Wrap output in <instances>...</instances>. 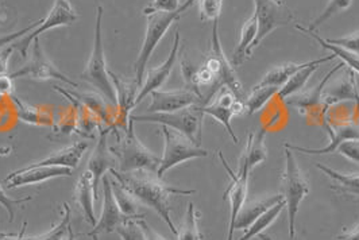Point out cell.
<instances>
[{
	"instance_id": "cell-6",
	"label": "cell",
	"mask_w": 359,
	"mask_h": 240,
	"mask_svg": "<svg viewBox=\"0 0 359 240\" xmlns=\"http://www.w3.org/2000/svg\"><path fill=\"white\" fill-rule=\"evenodd\" d=\"M161 132L163 135V154H162L160 167L157 170L158 178L162 180L163 174L168 170L177 167L182 162H187L195 158L208 157L207 150L196 146L189 138H187L179 131L162 126Z\"/></svg>"
},
{
	"instance_id": "cell-49",
	"label": "cell",
	"mask_w": 359,
	"mask_h": 240,
	"mask_svg": "<svg viewBox=\"0 0 359 240\" xmlns=\"http://www.w3.org/2000/svg\"><path fill=\"white\" fill-rule=\"evenodd\" d=\"M338 240H359V223L350 231H346L344 234L337 235Z\"/></svg>"
},
{
	"instance_id": "cell-37",
	"label": "cell",
	"mask_w": 359,
	"mask_h": 240,
	"mask_svg": "<svg viewBox=\"0 0 359 240\" xmlns=\"http://www.w3.org/2000/svg\"><path fill=\"white\" fill-rule=\"evenodd\" d=\"M351 3H353V0H330L324 8L323 13L318 18L313 19L311 22L309 27H306V29L315 31V29H318L320 24H323L324 22H327L331 17L339 14L341 11L347 10L351 6Z\"/></svg>"
},
{
	"instance_id": "cell-14",
	"label": "cell",
	"mask_w": 359,
	"mask_h": 240,
	"mask_svg": "<svg viewBox=\"0 0 359 240\" xmlns=\"http://www.w3.org/2000/svg\"><path fill=\"white\" fill-rule=\"evenodd\" d=\"M103 183V208L102 215L99 218V222L93 225V230L87 234V237H95L99 234H111L115 232V230L122 224L128 220L115 200L114 192H112V184L107 174L102 178Z\"/></svg>"
},
{
	"instance_id": "cell-44",
	"label": "cell",
	"mask_w": 359,
	"mask_h": 240,
	"mask_svg": "<svg viewBox=\"0 0 359 240\" xmlns=\"http://www.w3.org/2000/svg\"><path fill=\"white\" fill-rule=\"evenodd\" d=\"M338 153L351 162L359 165V141H347L343 142L338 148Z\"/></svg>"
},
{
	"instance_id": "cell-5",
	"label": "cell",
	"mask_w": 359,
	"mask_h": 240,
	"mask_svg": "<svg viewBox=\"0 0 359 240\" xmlns=\"http://www.w3.org/2000/svg\"><path fill=\"white\" fill-rule=\"evenodd\" d=\"M283 189H284V202L287 211L289 222V237L290 239L296 238V215L299 206L309 193V183L304 173L299 167L292 150L285 148V171L283 174Z\"/></svg>"
},
{
	"instance_id": "cell-54",
	"label": "cell",
	"mask_w": 359,
	"mask_h": 240,
	"mask_svg": "<svg viewBox=\"0 0 359 240\" xmlns=\"http://www.w3.org/2000/svg\"><path fill=\"white\" fill-rule=\"evenodd\" d=\"M76 239V235H74V232H73L72 227L69 228V231H68V235L65 237V239L64 240H74Z\"/></svg>"
},
{
	"instance_id": "cell-12",
	"label": "cell",
	"mask_w": 359,
	"mask_h": 240,
	"mask_svg": "<svg viewBox=\"0 0 359 240\" xmlns=\"http://www.w3.org/2000/svg\"><path fill=\"white\" fill-rule=\"evenodd\" d=\"M200 110L204 115H210L219 123H222L230 134V136L233 138V143L235 145L239 143L231 126V118L233 115L243 113L246 107H245V103L236 99V96L230 90H222V92L216 96L215 100L211 104L200 106Z\"/></svg>"
},
{
	"instance_id": "cell-10",
	"label": "cell",
	"mask_w": 359,
	"mask_h": 240,
	"mask_svg": "<svg viewBox=\"0 0 359 240\" xmlns=\"http://www.w3.org/2000/svg\"><path fill=\"white\" fill-rule=\"evenodd\" d=\"M10 77L13 80L20 78V77H29L34 80H58L71 85L73 88L77 87V83H74L67 74L62 73L53 62L45 56L39 43V38H36L33 42L30 61L18 71L10 73Z\"/></svg>"
},
{
	"instance_id": "cell-43",
	"label": "cell",
	"mask_w": 359,
	"mask_h": 240,
	"mask_svg": "<svg viewBox=\"0 0 359 240\" xmlns=\"http://www.w3.org/2000/svg\"><path fill=\"white\" fill-rule=\"evenodd\" d=\"M328 43H332V45H338L341 48H346L354 53L359 55V30L357 33L351 34V36H347V37L341 38H327L325 39Z\"/></svg>"
},
{
	"instance_id": "cell-26",
	"label": "cell",
	"mask_w": 359,
	"mask_h": 240,
	"mask_svg": "<svg viewBox=\"0 0 359 240\" xmlns=\"http://www.w3.org/2000/svg\"><path fill=\"white\" fill-rule=\"evenodd\" d=\"M334 58H337V57L334 56V55H331V56L322 57V58H318V59H312L308 66L300 69L299 72H296V73L293 74V76L287 80V83L280 88V91L276 94L277 99H280V100L284 101V100H287V97H290L292 94L300 92V91L306 87V84L308 83V80L311 78V76L319 69V66H320L322 64H324V62L332 61Z\"/></svg>"
},
{
	"instance_id": "cell-23",
	"label": "cell",
	"mask_w": 359,
	"mask_h": 240,
	"mask_svg": "<svg viewBox=\"0 0 359 240\" xmlns=\"http://www.w3.org/2000/svg\"><path fill=\"white\" fill-rule=\"evenodd\" d=\"M74 196L79 205L81 206L84 216L87 222L90 225L96 224V216H95V200H97V196L95 193V186H93V176L90 170H84L83 174L80 176L76 189H74Z\"/></svg>"
},
{
	"instance_id": "cell-22",
	"label": "cell",
	"mask_w": 359,
	"mask_h": 240,
	"mask_svg": "<svg viewBox=\"0 0 359 240\" xmlns=\"http://www.w3.org/2000/svg\"><path fill=\"white\" fill-rule=\"evenodd\" d=\"M283 200H284L283 195H276V196L252 200L250 203H245L242 209L239 211L236 219H235L233 231L248 230L262 213H265L271 206H274L276 204H278Z\"/></svg>"
},
{
	"instance_id": "cell-27",
	"label": "cell",
	"mask_w": 359,
	"mask_h": 240,
	"mask_svg": "<svg viewBox=\"0 0 359 240\" xmlns=\"http://www.w3.org/2000/svg\"><path fill=\"white\" fill-rule=\"evenodd\" d=\"M109 77H111V81L115 87V91H116V100H118V106L121 108L122 112V116H123V122H128L130 116H128V112L131 111L135 103V97H137V91L140 90V87L137 85L135 81H125L122 80L119 76H116L112 72H109Z\"/></svg>"
},
{
	"instance_id": "cell-52",
	"label": "cell",
	"mask_w": 359,
	"mask_h": 240,
	"mask_svg": "<svg viewBox=\"0 0 359 240\" xmlns=\"http://www.w3.org/2000/svg\"><path fill=\"white\" fill-rule=\"evenodd\" d=\"M18 234H10V232H1L0 231V240L13 239L15 238Z\"/></svg>"
},
{
	"instance_id": "cell-36",
	"label": "cell",
	"mask_w": 359,
	"mask_h": 240,
	"mask_svg": "<svg viewBox=\"0 0 359 240\" xmlns=\"http://www.w3.org/2000/svg\"><path fill=\"white\" fill-rule=\"evenodd\" d=\"M62 219L58 224H55L53 228L43 234V235H39V237H33V238H29V240H64L65 237L68 235V231L71 228V206L69 204H62Z\"/></svg>"
},
{
	"instance_id": "cell-56",
	"label": "cell",
	"mask_w": 359,
	"mask_h": 240,
	"mask_svg": "<svg viewBox=\"0 0 359 240\" xmlns=\"http://www.w3.org/2000/svg\"><path fill=\"white\" fill-rule=\"evenodd\" d=\"M92 240H99V238H97V235H95V237H92Z\"/></svg>"
},
{
	"instance_id": "cell-19",
	"label": "cell",
	"mask_w": 359,
	"mask_h": 240,
	"mask_svg": "<svg viewBox=\"0 0 359 240\" xmlns=\"http://www.w3.org/2000/svg\"><path fill=\"white\" fill-rule=\"evenodd\" d=\"M108 129H104L100 132L97 145L90 154L88 160L87 170H90L93 176V186H95V193L97 196V186L100 180L107 174L111 169L118 167V161L116 157L112 154L111 148L107 145Z\"/></svg>"
},
{
	"instance_id": "cell-32",
	"label": "cell",
	"mask_w": 359,
	"mask_h": 240,
	"mask_svg": "<svg viewBox=\"0 0 359 240\" xmlns=\"http://www.w3.org/2000/svg\"><path fill=\"white\" fill-rule=\"evenodd\" d=\"M258 34V19L255 13L250 18L245 22L241 30V41L238 42L235 52H233V66H238L243 62V59L248 57V49L250 48L252 42L255 41Z\"/></svg>"
},
{
	"instance_id": "cell-50",
	"label": "cell",
	"mask_w": 359,
	"mask_h": 240,
	"mask_svg": "<svg viewBox=\"0 0 359 240\" xmlns=\"http://www.w3.org/2000/svg\"><path fill=\"white\" fill-rule=\"evenodd\" d=\"M195 1H198V0H185V1H184V3L180 6V14L182 15V13H185V11H187V10H188V8H189V7H191V6L195 3Z\"/></svg>"
},
{
	"instance_id": "cell-29",
	"label": "cell",
	"mask_w": 359,
	"mask_h": 240,
	"mask_svg": "<svg viewBox=\"0 0 359 240\" xmlns=\"http://www.w3.org/2000/svg\"><path fill=\"white\" fill-rule=\"evenodd\" d=\"M316 167L322 170L325 176H328L334 184L331 185V189L339 192V193H348L359 196V174H344L339 173L331 167H325L322 164H316Z\"/></svg>"
},
{
	"instance_id": "cell-2",
	"label": "cell",
	"mask_w": 359,
	"mask_h": 240,
	"mask_svg": "<svg viewBox=\"0 0 359 240\" xmlns=\"http://www.w3.org/2000/svg\"><path fill=\"white\" fill-rule=\"evenodd\" d=\"M134 123L135 122L133 119H128L125 138L118 143V146L109 148L118 161L116 170L121 173H133L141 170L157 173L161 158L141 142L135 134Z\"/></svg>"
},
{
	"instance_id": "cell-7",
	"label": "cell",
	"mask_w": 359,
	"mask_h": 240,
	"mask_svg": "<svg viewBox=\"0 0 359 240\" xmlns=\"http://www.w3.org/2000/svg\"><path fill=\"white\" fill-rule=\"evenodd\" d=\"M180 17H181V14H180L179 10L175 11V13L158 11V13L147 15V27H146L142 49L140 52L138 59L134 64V69H135L134 81L137 83L140 90L144 84L146 66H147V62H149L150 57L154 53V50H156V48L160 43L162 38L165 37V34L169 30V27L172 26V23L175 20H177Z\"/></svg>"
},
{
	"instance_id": "cell-18",
	"label": "cell",
	"mask_w": 359,
	"mask_h": 240,
	"mask_svg": "<svg viewBox=\"0 0 359 240\" xmlns=\"http://www.w3.org/2000/svg\"><path fill=\"white\" fill-rule=\"evenodd\" d=\"M324 107L328 108L341 101H355L359 104V91L355 72L353 69H344V74L337 76L330 84L324 87L322 93Z\"/></svg>"
},
{
	"instance_id": "cell-15",
	"label": "cell",
	"mask_w": 359,
	"mask_h": 240,
	"mask_svg": "<svg viewBox=\"0 0 359 240\" xmlns=\"http://www.w3.org/2000/svg\"><path fill=\"white\" fill-rule=\"evenodd\" d=\"M71 176H72V169L69 167L29 165L7 176L4 178V183L7 184L8 189H15L19 186L41 184L52 178L71 177Z\"/></svg>"
},
{
	"instance_id": "cell-47",
	"label": "cell",
	"mask_w": 359,
	"mask_h": 240,
	"mask_svg": "<svg viewBox=\"0 0 359 240\" xmlns=\"http://www.w3.org/2000/svg\"><path fill=\"white\" fill-rule=\"evenodd\" d=\"M14 94V80L10 74L0 76V96H13Z\"/></svg>"
},
{
	"instance_id": "cell-8",
	"label": "cell",
	"mask_w": 359,
	"mask_h": 240,
	"mask_svg": "<svg viewBox=\"0 0 359 240\" xmlns=\"http://www.w3.org/2000/svg\"><path fill=\"white\" fill-rule=\"evenodd\" d=\"M76 19H77V13L73 8L69 0H55L53 8L50 10L49 15L43 20H41L39 24L33 31L27 33L25 37H22L20 39H17L13 43V46H14V49L19 50L20 56L27 57V50L30 49V46L36 38H39V36L43 34L45 31L52 30L55 27L71 26L76 22Z\"/></svg>"
},
{
	"instance_id": "cell-55",
	"label": "cell",
	"mask_w": 359,
	"mask_h": 240,
	"mask_svg": "<svg viewBox=\"0 0 359 240\" xmlns=\"http://www.w3.org/2000/svg\"><path fill=\"white\" fill-rule=\"evenodd\" d=\"M276 3H278V4H283V0H274Z\"/></svg>"
},
{
	"instance_id": "cell-31",
	"label": "cell",
	"mask_w": 359,
	"mask_h": 240,
	"mask_svg": "<svg viewBox=\"0 0 359 240\" xmlns=\"http://www.w3.org/2000/svg\"><path fill=\"white\" fill-rule=\"evenodd\" d=\"M112 192L121 212L128 219H144V213H140V202L116 180L111 181Z\"/></svg>"
},
{
	"instance_id": "cell-41",
	"label": "cell",
	"mask_w": 359,
	"mask_h": 240,
	"mask_svg": "<svg viewBox=\"0 0 359 240\" xmlns=\"http://www.w3.org/2000/svg\"><path fill=\"white\" fill-rule=\"evenodd\" d=\"M13 99V101L15 103L17 106V111H18L19 118L26 122V123H30V125H38V119H39V112L34 107L23 103L19 97H17L15 94L10 96Z\"/></svg>"
},
{
	"instance_id": "cell-3",
	"label": "cell",
	"mask_w": 359,
	"mask_h": 240,
	"mask_svg": "<svg viewBox=\"0 0 359 240\" xmlns=\"http://www.w3.org/2000/svg\"><path fill=\"white\" fill-rule=\"evenodd\" d=\"M102 19H103V7L99 6L96 8V26H95V39L93 49L90 59L86 65V69L81 74V78L92 84L96 90L104 94L109 103L118 106L116 91L111 81L109 71L107 69V61L104 55L103 34H102Z\"/></svg>"
},
{
	"instance_id": "cell-24",
	"label": "cell",
	"mask_w": 359,
	"mask_h": 240,
	"mask_svg": "<svg viewBox=\"0 0 359 240\" xmlns=\"http://www.w3.org/2000/svg\"><path fill=\"white\" fill-rule=\"evenodd\" d=\"M88 148V142H77L68 148H61L58 151H54L49 157H46L42 161L34 162L32 165L36 167H61L76 169L79 167L84 153Z\"/></svg>"
},
{
	"instance_id": "cell-16",
	"label": "cell",
	"mask_w": 359,
	"mask_h": 240,
	"mask_svg": "<svg viewBox=\"0 0 359 240\" xmlns=\"http://www.w3.org/2000/svg\"><path fill=\"white\" fill-rule=\"evenodd\" d=\"M180 49V31H176L175 34V41H173V46L170 49V53L168 58L162 62L161 65L156 66V68H150L146 73H144V83L141 87V91L135 97V103L134 106L140 104L144 100L146 96H149L150 93L154 91H158L162 88V85L166 83V80L169 78V76L172 73L175 65H176V59L179 55Z\"/></svg>"
},
{
	"instance_id": "cell-30",
	"label": "cell",
	"mask_w": 359,
	"mask_h": 240,
	"mask_svg": "<svg viewBox=\"0 0 359 240\" xmlns=\"http://www.w3.org/2000/svg\"><path fill=\"white\" fill-rule=\"evenodd\" d=\"M309 64H311V61L303 62V64L287 62L284 65L276 66L262 77V80L257 84V87H278V88H281L293 74L299 72L300 69L306 68Z\"/></svg>"
},
{
	"instance_id": "cell-17",
	"label": "cell",
	"mask_w": 359,
	"mask_h": 240,
	"mask_svg": "<svg viewBox=\"0 0 359 240\" xmlns=\"http://www.w3.org/2000/svg\"><path fill=\"white\" fill-rule=\"evenodd\" d=\"M217 23H219V20L212 22V38H211V55L215 57L219 62V72L216 76V87L226 85L227 90H230L236 96V99L241 100L243 96L242 83L238 78V76L233 71V65L230 64V61L227 59V57L222 49L219 31H217Z\"/></svg>"
},
{
	"instance_id": "cell-28",
	"label": "cell",
	"mask_w": 359,
	"mask_h": 240,
	"mask_svg": "<svg viewBox=\"0 0 359 240\" xmlns=\"http://www.w3.org/2000/svg\"><path fill=\"white\" fill-rule=\"evenodd\" d=\"M294 29H297V30H300L302 33L308 34L309 37L313 38L323 49L330 50L334 56L341 58V62H343L344 65L350 66V69H353L354 72L359 73V55L351 52V50H348V49H346V48H341V46H338V45L328 43V42H327L324 38L320 37L318 33H315V31H312V30H308V29L300 26V24H294Z\"/></svg>"
},
{
	"instance_id": "cell-21",
	"label": "cell",
	"mask_w": 359,
	"mask_h": 240,
	"mask_svg": "<svg viewBox=\"0 0 359 240\" xmlns=\"http://www.w3.org/2000/svg\"><path fill=\"white\" fill-rule=\"evenodd\" d=\"M344 66L346 65L343 62L335 65L328 73L324 76L323 80L319 83L318 87H313V88H311L309 91H306V92L300 91V92L292 94L290 97H287V100H284L285 104H287V107L297 108L300 112H304V110L306 111V110H311V108L319 106L320 101H322V93H323L324 87L327 85L330 78L337 72L341 71Z\"/></svg>"
},
{
	"instance_id": "cell-13",
	"label": "cell",
	"mask_w": 359,
	"mask_h": 240,
	"mask_svg": "<svg viewBox=\"0 0 359 240\" xmlns=\"http://www.w3.org/2000/svg\"><path fill=\"white\" fill-rule=\"evenodd\" d=\"M151 103L149 106V113L157 112H175L198 106L201 103V93L192 90H176V91H154L150 93Z\"/></svg>"
},
{
	"instance_id": "cell-39",
	"label": "cell",
	"mask_w": 359,
	"mask_h": 240,
	"mask_svg": "<svg viewBox=\"0 0 359 240\" xmlns=\"http://www.w3.org/2000/svg\"><path fill=\"white\" fill-rule=\"evenodd\" d=\"M200 19L203 22L219 20L223 0H198Z\"/></svg>"
},
{
	"instance_id": "cell-9",
	"label": "cell",
	"mask_w": 359,
	"mask_h": 240,
	"mask_svg": "<svg viewBox=\"0 0 359 240\" xmlns=\"http://www.w3.org/2000/svg\"><path fill=\"white\" fill-rule=\"evenodd\" d=\"M255 15L258 19V34L255 41L248 49V57H252V50L269 36L273 30L280 26H285L293 20L292 13L284 4H278L274 0H254Z\"/></svg>"
},
{
	"instance_id": "cell-25",
	"label": "cell",
	"mask_w": 359,
	"mask_h": 240,
	"mask_svg": "<svg viewBox=\"0 0 359 240\" xmlns=\"http://www.w3.org/2000/svg\"><path fill=\"white\" fill-rule=\"evenodd\" d=\"M268 129L266 127L258 129L255 134H250L248 139L246 148L239 160V167H245L249 171H252L254 167L264 162L268 157V150L265 146Z\"/></svg>"
},
{
	"instance_id": "cell-45",
	"label": "cell",
	"mask_w": 359,
	"mask_h": 240,
	"mask_svg": "<svg viewBox=\"0 0 359 240\" xmlns=\"http://www.w3.org/2000/svg\"><path fill=\"white\" fill-rule=\"evenodd\" d=\"M39 22H41V20H39ZM39 22L33 23V24H30V26H27V27L22 29V30H19L17 33H11V34H7V36L0 37V50H1L3 48H6V46H10L11 43H14V42H15L17 39H19V38L25 37L27 33L33 31V30L36 29V26L39 24Z\"/></svg>"
},
{
	"instance_id": "cell-38",
	"label": "cell",
	"mask_w": 359,
	"mask_h": 240,
	"mask_svg": "<svg viewBox=\"0 0 359 240\" xmlns=\"http://www.w3.org/2000/svg\"><path fill=\"white\" fill-rule=\"evenodd\" d=\"M115 232L122 240H147L140 224V219H128L126 222L122 223L115 230Z\"/></svg>"
},
{
	"instance_id": "cell-4",
	"label": "cell",
	"mask_w": 359,
	"mask_h": 240,
	"mask_svg": "<svg viewBox=\"0 0 359 240\" xmlns=\"http://www.w3.org/2000/svg\"><path fill=\"white\" fill-rule=\"evenodd\" d=\"M130 119L140 123H156L176 129L189 138L196 146H201L204 113L200 110V106H192L175 112L130 115Z\"/></svg>"
},
{
	"instance_id": "cell-46",
	"label": "cell",
	"mask_w": 359,
	"mask_h": 240,
	"mask_svg": "<svg viewBox=\"0 0 359 240\" xmlns=\"http://www.w3.org/2000/svg\"><path fill=\"white\" fill-rule=\"evenodd\" d=\"M14 46L13 43L10 46H6L0 50V76L7 73L8 72V61H10V57L14 52Z\"/></svg>"
},
{
	"instance_id": "cell-1",
	"label": "cell",
	"mask_w": 359,
	"mask_h": 240,
	"mask_svg": "<svg viewBox=\"0 0 359 240\" xmlns=\"http://www.w3.org/2000/svg\"><path fill=\"white\" fill-rule=\"evenodd\" d=\"M118 183L123 185L127 190L140 202L141 205H146L154 209L163 222L168 224L172 234L177 237L179 230L170 218V196L182 195L189 196L194 195L195 189H179L170 185L165 184L161 178L157 177V173L151 171H133V173H121L116 169H111L108 171Z\"/></svg>"
},
{
	"instance_id": "cell-11",
	"label": "cell",
	"mask_w": 359,
	"mask_h": 240,
	"mask_svg": "<svg viewBox=\"0 0 359 240\" xmlns=\"http://www.w3.org/2000/svg\"><path fill=\"white\" fill-rule=\"evenodd\" d=\"M217 155L223 164L224 169L227 170L230 178H231V184L229 186V189L226 190L223 199H230V224H229V234H227V240H233V223L239 213V211L242 209V206L246 203V197H248V181H249V174L250 171L245 167H238V171L233 173V170L229 167L226 158L223 157L222 151H217Z\"/></svg>"
},
{
	"instance_id": "cell-48",
	"label": "cell",
	"mask_w": 359,
	"mask_h": 240,
	"mask_svg": "<svg viewBox=\"0 0 359 240\" xmlns=\"http://www.w3.org/2000/svg\"><path fill=\"white\" fill-rule=\"evenodd\" d=\"M140 224L144 230V235H146V239L147 240H168L166 238L161 237L157 231H154L147 223L144 222V219H140Z\"/></svg>"
},
{
	"instance_id": "cell-34",
	"label": "cell",
	"mask_w": 359,
	"mask_h": 240,
	"mask_svg": "<svg viewBox=\"0 0 359 240\" xmlns=\"http://www.w3.org/2000/svg\"><path fill=\"white\" fill-rule=\"evenodd\" d=\"M280 91L278 87H254L250 96L245 101L246 112L254 115L255 112L261 111L273 96Z\"/></svg>"
},
{
	"instance_id": "cell-42",
	"label": "cell",
	"mask_w": 359,
	"mask_h": 240,
	"mask_svg": "<svg viewBox=\"0 0 359 240\" xmlns=\"http://www.w3.org/2000/svg\"><path fill=\"white\" fill-rule=\"evenodd\" d=\"M180 0H154L150 6L144 10V14L147 17L150 14L165 11V13H175L180 8Z\"/></svg>"
},
{
	"instance_id": "cell-35",
	"label": "cell",
	"mask_w": 359,
	"mask_h": 240,
	"mask_svg": "<svg viewBox=\"0 0 359 240\" xmlns=\"http://www.w3.org/2000/svg\"><path fill=\"white\" fill-rule=\"evenodd\" d=\"M177 240H201V234L198 231V215L194 203L188 204V211L179 230Z\"/></svg>"
},
{
	"instance_id": "cell-51",
	"label": "cell",
	"mask_w": 359,
	"mask_h": 240,
	"mask_svg": "<svg viewBox=\"0 0 359 240\" xmlns=\"http://www.w3.org/2000/svg\"><path fill=\"white\" fill-rule=\"evenodd\" d=\"M26 228H27V222L23 223V225H22V230H20V232H19L18 235H17L15 238L7 240H29V238H23V235H25V232H26Z\"/></svg>"
},
{
	"instance_id": "cell-53",
	"label": "cell",
	"mask_w": 359,
	"mask_h": 240,
	"mask_svg": "<svg viewBox=\"0 0 359 240\" xmlns=\"http://www.w3.org/2000/svg\"><path fill=\"white\" fill-rule=\"evenodd\" d=\"M258 239H259V240H276V239H274V238H273V237H271V235H268V234H264V232H262V234H259V235H258Z\"/></svg>"
},
{
	"instance_id": "cell-40",
	"label": "cell",
	"mask_w": 359,
	"mask_h": 240,
	"mask_svg": "<svg viewBox=\"0 0 359 240\" xmlns=\"http://www.w3.org/2000/svg\"><path fill=\"white\" fill-rule=\"evenodd\" d=\"M33 200L32 196H27V197H22V199H11L6 190L3 189V186L0 185V205L7 211L8 213V220L10 223L14 222V216H15V208L19 205H23L27 202Z\"/></svg>"
},
{
	"instance_id": "cell-33",
	"label": "cell",
	"mask_w": 359,
	"mask_h": 240,
	"mask_svg": "<svg viewBox=\"0 0 359 240\" xmlns=\"http://www.w3.org/2000/svg\"><path fill=\"white\" fill-rule=\"evenodd\" d=\"M284 206H285L284 200L276 204L274 206H271L265 213H262L255 222L252 223V225L246 230V234L239 240H250L254 237H258L259 234H262L269 227L270 224L278 218V215L283 212Z\"/></svg>"
},
{
	"instance_id": "cell-20",
	"label": "cell",
	"mask_w": 359,
	"mask_h": 240,
	"mask_svg": "<svg viewBox=\"0 0 359 240\" xmlns=\"http://www.w3.org/2000/svg\"><path fill=\"white\" fill-rule=\"evenodd\" d=\"M330 134V143L323 148H308L302 146H294L292 143H285L284 148H287L292 151H300L304 154L311 155H320V154H330L341 146L343 142L347 141H359V122H348L343 125H337L334 127H328Z\"/></svg>"
}]
</instances>
